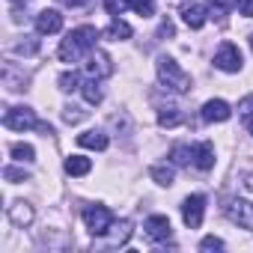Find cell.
Returning <instances> with one entry per match:
<instances>
[{"label": "cell", "instance_id": "cell-1", "mask_svg": "<svg viewBox=\"0 0 253 253\" xmlns=\"http://www.w3.org/2000/svg\"><path fill=\"white\" fill-rule=\"evenodd\" d=\"M95 39H98V30L95 27H89V24H84V27H78V30H72L63 42H60V60L63 63H78L81 57H86L92 48H95Z\"/></svg>", "mask_w": 253, "mask_h": 253}, {"label": "cell", "instance_id": "cell-2", "mask_svg": "<svg viewBox=\"0 0 253 253\" xmlns=\"http://www.w3.org/2000/svg\"><path fill=\"white\" fill-rule=\"evenodd\" d=\"M158 81L173 92H188L191 89V75L173 57H158Z\"/></svg>", "mask_w": 253, "mask_h": 253}, {"label": "cell", "instance_id": "cell-3", "mask_svg": "<svg viewBox=\"0 0 253 253\" xmlns=\"http://www.w3.org/2000/svg\"><path fill=\"white\" fill-rule=\"evenodd\" d=\"M3 125H6V128H12V131H27V128H39V131L51 134V125H42V122L36 119V113H33L30 107H9V110L3 113Z\"/></svg>", "mask_w": 253, "mask_h": 253}, {"label": "cell", "instance_id": "cell-4", "mask_svg": "<svg viewBox=\"0 0 253 253\" xmlns=\"http://www.w3.org/2000/svg\"><path fill=\"white\" fill-rule=\"evenodd\" d=\"M84 223L92 235H107V229L113 226V214L104 206H86L84 209Z\"/></svg>", "mask_w": 253, "mask_h": 253}, {"label": "cell", "instance_id": "cell-5", "mask_svg": "<svg viewBox=\"0 0 253 253\" xmlns=\"http://www.w3.org/2000/svg\"><path fill=\"white\" fill-rule=\"evenodd\" d=\"M84 72H86V78H95V81H101V78L113 75V63H110V57H107L104 51H95V48H92V51L86 54Z\"/></svg>", "mask_w": 253, "mask_h": 253}, {"label": "cell", "instance_id": "cell-6", "mask_svg": "<svg viewBox=\"0 0 253 253\" xmlns=\"http://www.w3.org/2000/svg\"><path fill=\"white\" fill-rule=\"evenodd\" d=\"M223 211H226V217L232 223H238L241 229L253 232V203H247V200H229Z\"/></svg>", "mask_w": 253, "mask_h": 253}, {"label": "cell", "instance_id": "cell-7", "mask_svg": "<svg viewBox=\"0 0 253 253\" xmlns=\"http://www.w3.org/2000/svg\"><path fill=\"white\" fill-rule=\"evenodd\" d=\"M214 66L220 69V72H241V51L232 45V42H223L220 48H217V54H214Z\"/></svg>", "mask_w": 253, "mask_h": 253}, {"label": "cell", "instance_id": "cell-8", "mask_svg": "<svg viewBox=\"0 0 253 253\" xmlns=\"http://www.w3.org/2000/svg\"><path fill=\"white\" fill-rule=\"evenodd\" d=\"M203 211H206V197H203V194H191V197L182 203V220H185V226L197 229V226L203 223Z\"/></svg>", "mask_w": 253, "mask_h": 253}, {"label": "cell", "instance_id": "cell-9", "mask_svg": "<svg viewBox=\"0 0 253 253\" xmlns=\"http://www.w3.org/2000/svg\"><path fill=\"white\" fill-rule=\"evenodd\" d=\"M60 30H63V15L57 9H42L36 15V33L51 36V33H60Z\"/></svg>", "mask_w": 253, "mask_h": 253}, {"label": "cell", "instance_id": "cell-10", "mask_svg": "<svg viewBox=\"0 0 253 253\" xmlns=\"http://www.w3.org/2000/svg\"><path fill=\"white\" fill-rule=\"evenodd\" d=\"M146 235L152 241H170L173 238V226H170V220L164 214H152V217H146Z\"/></svg>", "mask_w": 253, "mask_h": 253}, {"label": "cell", "instance_id": "cell-11", "mask_svg": "<svg viewBox=\"0 0 253 253\" xmlns=\"http://www.w3.org/2000/svg\"><path fill=\"white\" fill-rule=\"evenodd\" d=\"M232 116V107L223 101V98H211L203 104V119L206 122H226Z\"/></svg>", "mask_w": 253, "mask_h": 253}, {"label": "cell", "instance_id": "cell-12", "mask_svg": "<svg viewBox=\"0 0 253 253\" xmlns=\"http://www.w3.org/2000/svg\"><path fill=\"white\" fill-rule=\"evenodd\" d=\"M194 164L200 170H211L214 167V146L209 140H203L200 146H194Z\"/></svg>", "mask_w": 253, "mask_h": 253}, {"label": "cell", "instance_id": "cell-13", "mask_svg": "<svg viewBox=\"0 0 253 253\" xmlns=\"http://www.w3.org/2000/svg\"><path fill=\"white\" fill-rule=\"evenodd\" d=\"M9 220L15 226H30L33 223V206L30 203H12L9 206Z\"/></svg>", "mask_w": 253, "mask_h": 253}, {"label": "cell", "instance_id": "cell-14", "mask_svg": "<svg viewBox=\"0 0 253 253\" xmlns=\"http://www.w3.org/2000/svg\"><path fill=\"white\" fill-rule=\"evenodd\" d=\"M206 6H200V3H194V6H185L182 9V18H185V24L191 27V30H200L203 24H206Z\"/></svg>", "mask_w": 253, "mask_h": 253}, {"label": "cell", "instance_id": "cell-15", "mask_svg": "<svg viewBox=\"0 0 253 253\" xmlns=\"http://www.w3.org/2000/svg\"><path fill=\"white\" fill-rule=\"evenodd\" d=\"M78 146H84V149H107V134H101V131H84V134H78Z\"/></svg>", "mask_w": 253, "mask_h": 253}, {"label": "cell", "instance_id": "cell-16", "mask_svg": "<svg viewBox=\"0 0 253 253\" xmlns=\"http://www.w3.org/2000/svg\"><path fill=\"white\" fill-rule=\"evenodd\" d=\"M92 170V161L89 158H84V155H69L66 158V173L69 176H86Z\"/></svg>", "mask_w": 253, "mask_h": 253}, {"label": "cell", "instance_id": "cell-17", "mask_svg": "<svg viewBox=\"0 0 253 253\" xmlns=\"http://www.w3.org/2000/svg\"><path fill=\"white\" fill-rule=\"evenodd\" d=\"M81 92H84V98H86L89 104H101V98H104V92H101V86H98L95 78L84 81V84H81Z\"/></svg>", "mask_w": 253, "mask_h": 253}, {"label": "cell", "instance_id": "cell-18", "mask_svg": "<svg viewBox=\"0 0 253 253\" xmlns=\"http://www.w3.org/2000/svg\"><path fill=\"white\" fill-rule=\"evenodd\" d=\"M128 235H131V223H128V220H122V223L116 226V232L104 241V247H119V244L128 241Z\"/></svg>", "mask_w": 253, "mask_h": 253}, {"label": "cell", "instance_id": "cell-19", "mask_svg": "<svg viewBox=\"0 0 253 253\" xmlns=\"http://www.w3.org/2000/svg\"><path fill=\"white\" fill-rule=\"evenodd\" d=\"M128 36H131V27L125 24L122 18H113V21H110V27H107V39L122 42V39H128Z\"/></svg>", "mask_w": 253, "mask_h": 253}, {"label": "cell", "instance_id": "cell-20", "mask_svg": "<svg viewBox=\"0 0 253 253\" xmlns=\"http://www.w3.org/2000/svg\"><path fill=\"white\" fill-rule=\"evenodd\" d=\"M179 122H182L179 107H164V110L158 113V125H161V128H176Z\"/></svg>", "mask_w": 253, "mask_h": 253}, {"label": "cell", "instance_id": "cell-21", "mask_svg": "<svg viewBox=\"0 0 253 253\" xmlns=\"http://www.w3.org/2000/svg\"><path fill=\"white\" fill-rule=\"evenodd\" d=\"M170 158H173V164H179V167H188V164L194 161V149H191V146H173Z\"/></svg>", "mask_w": 253, "mask_h": 253}, {"label": "cell", "instance_id": "cell-22", "mask_svg": "<svg viewBox=\"0 0 253 253\" xmlns=\"http://www.w3.org/2000/svg\"><path fill=\"white\" fill-rule=\"evenodd\" d=\"M60 89H63V92L81 89V75H78V72H63V75H60Z\"/></svg>", "mask_w": 253, "mask_h": 253}, {"label": "cell", "instance_id": "cell-23", "mask_svg": "<svg viewBox=\"0 0 253 253\" xmlns=\"http://www.w3.org/2000/svg\"><path fill=\"white\" fill-rule=\"evenodd\" d=\"M12 158H15V161H33V158H36V149H33L30 143H15V146H12Z\"/></svg>", "mask_w": 253, "mask_h": 253}, {"label": "cell", "instance_id": "cell-24", "mask_svg": "<svg viewBox=\"0 0 253 253\" xmlns=\"http://www.w3.org/2000/svg\"><path fill=\"white\" fill-rule=\"evenodd\" d=\"M152 179H155L158 185H173V167H164V164L152 167Z\"/></svg>", "mask_w": 253, "mask_h": 253}, {"label": "cell", "instance_id": "cell-25", "mask_svg": "<svg viewBox=\"0 0 253 253\" xmlns=\"http://www.w3.org/2000/svg\"><path fill=\"white\" fill-rule=\"evenodd\" d=\"M131 9H134L137 15L149 18V15H155V0H131Z\"/></svg>", "mask_w": 253, "mask_h": 253}, {"label": "cell", "instance_id": "cell-26", "mask_svg": "<svg viewBox=\"0 0 253 253\" xmlns=\"http://www.w3.org/2000/svg\"><path fill=\"white\" fill-rule=\"evenodd\" d=\"M128 6H131V0H104V9H107L113 18H119Z\"/></svg>", "mask_w": 253, "mask_h": 253}, {"label": "cell", "instance_id": "cell-27", "mask_svg": "<svg viewBox=\"0 0 253 253\" xmlns=\"http://www.w3.org/2000/svg\"><path fill=\"white\" fill-rule=\"evenodd\" d=\"M3 179H6V182H27V173L18 170V167H6V170H3Z\"/></svg>", "mask_w": 253, "mask_h": 253}, {"label": "cell", "instance_id": "cell-28", "mask_svg": "<svg viewBox=\"0 0 253 253\" xmlns=\"http://www.w3.org/2000/svg\"><path fill=\"white\" fill-rule=\"evenodd\" d=\"M84 116H86V113H84L81 107H66V110H63V119H66L69 125H72V122H81Z\"/></svg>", "mask_w": 253, "mask_h": 253}, {"label": "cell", "instance_id": "cell-29", "mask_svg": "<svg viewBox=\"0 0 253 253\" xmlns=\"http://www.w3.org/2000/svg\"><path fill=\"white\" fill-rule=\"evenodd\" d=\"M200 250H223V241L214 238V235H206V238L200 241Z\"/></svg>", "mask_w": 253, "mask_h": 253}, {"label": "cell", "instance_id": "cell-30", "mask_svg": "<svg viewBox=\"0 0 253 253\" xmlns=\"http://www.w3.org/2000/svg\"><path fill=\"white\" fill-rule=\"evenodd\" d=\"M15 51H18V54H36V51H39V42H36V39H30V42H18Z\"/></svg>", "mask_w": 253, "mask_h": 253}, {"label": "cell", "instance_id": "cell-31", "mask_svg": "<svg viewBox=\"0 0 253 253\" xmlns=\"http://www.w3.org/2000/svg\"><path fill=\"white\" fill-rule=\"evenodd\" d=\"M238 12L244 18H253V0H238Z\"/></svg>", "mask_w": 253, "mask_h": 253}, {"label": "cell", "instance_id": "cell-32", "mask_svg": "<svg viewBox=\"0 0 253 253\" xmlns=\"http://www.w3.org/2000/svg\"><path fill=\"white\" fill-rule=\"evenodd\" d=\"M238 110H241L244 116H250V113H253V95H247V98H244V101L238 104Z\"/></svg>", "mask_w": 253, "mask_h": 253}, {"label": "cell", "instance_id": "cell-33", "mask_svg": "<svg viewBox=\"0 0 253 253\" xmlns=\"http://www.w3.org/2000/svg\"><path fill=\"white\" fill-rule=\"evenodd\" d=\"M60 3H66V6H72V9H78V6H86L89 0H60Z\"/></svg>", "mask_w": 253, "mask_h": 253}, {"label": "cell", "instance_id": "cell-34", "mask_svg": "<svg viewBox=\"0 0 253 253\" xmlns=\"http://www.w3.org/2000/svg\"><path fill=\"white\" fill-rule=\"evenodd\" d=\"M244 122H247V128H250V134H253V113H250V116H244Z\"/></svg>", "mask_w": 253, "mask_h": 253}, {"label": "cell", "instance_id": "cell-35", "mask_svg": "<svg viewBox=\"0 0 253 253\" xmlns=\"http://www.w3.org/2000/svg\"><path fill=\"white\" fill-rule=\"evenodd\" d=\"M247 188H250V191H253V173H250V176H247Z\"/></svg>", "mask_w": 253, "mask_h": 253}, {"label": "cell", "instance_id": "cell-36", "mask_svg": "<svg viewBox=\"0 0 253 253\" xmlns=\"http://www.w3.org/2000/svg\"><path fill=\"white\" fill-rule=\"evenodd\" d=\"M250 51H253V33H250Z\"/></svg>", "mask_w": 253, "mask_h": 253}, {"label": "cell", "instance_id": "cell-37", "mask_svg": "<svg viewBox=\"0 0 253 253\" xmlns=\"http://www.w3.org/2000/svg\"><path fill=\"white\" fill-rule=\"evenodd\" d=\"M220 3H223V6H226V3H229V0H220Z\"/></svg>", "mask_w": 253, "mask_h": 253}]
</instances>
